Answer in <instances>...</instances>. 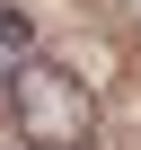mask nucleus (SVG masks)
I'll return each instance as SVG.
<instances>
[{"mask_svg": "<svg viewBox=\"0 0 141 150\" xmlns=\"http://www.w3.org/2000/svg\"><path fill=\"white\" fill-rule=\"evenodd\" d=\"M18 132L35 150H88V88L62 71H18Z\"/></svg>", "mask_w": 141, "mask_h": 150, "instance_id": "1", "label": "nucleus"}]
</instances>
